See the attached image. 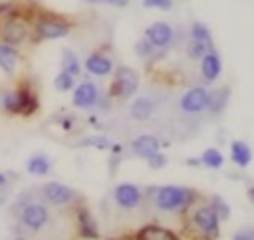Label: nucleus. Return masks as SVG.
<instances>
[{"label":"nucleus","instance_id":"obj_14","mask_svg":"<svg viewBox=\"0 0 254 240\" xmlns=\"http://www.w3.org/2000/svg\"><path fill=\"white\" fill-rule=\"evenodd\" d=\"M83 67H85V71H87L89 75H95V77H105V75H109V73L115 69L113 60H111L109 56L101 54V52L89 54V56L85 58Z\"/></svg>","mask_w":254,"mask_h":240},{"label":"nucleus","instance_id":"obj_39","mask_svg":"<svg viewBox=\"0 0 254 240\" xmlns=\"http://www.w3.org/2000/svg\"><path fill=\"white\" fill-rule=\"evenodd\" d=\"M248 198H250V202L254 204V182L248 186Z\"/></svg>","mask_w":254,"mask_h":240},{"label":"nucleus","instance_id":"obj_15","mask_svg":"<svg viewBox=\"0 0 254 240\" xmlns=\"http://www.w3.org/2000/svg\"><path fill=\"white\" fill-rule=\"evenodd\" d=\"M222 73V60L214 50H210L202 60H200V77L204 83H214Z\"/></svg>","mask_w":254,"mask_h":240},{"label":"nucleus","instance_id":"obj_42","mask_svg":"<svg viewBox=\"0 0 254 240\" xmlns=\"http://www.w3.org/2000/svg\"><path fill=\"white\" fill-rule=\"evenodd\" d=\"M14 240H26V238H24V236H16Z\"/></svg>","mask_w":254,"mask_h":240},{"label":"nucleus","instance_id":"obj_33","mask_svg":"<svg viewBox=\"0 0 254 240\" xmlns=\"http://www.w3.org/2000/svg\"><path fill=\"white\" fill-rule=\"evenodd\" d=\"M141 4H143V8H147V10H161V12H167V10L173 8L175 0H143Z\"/></svg>","mask_w":254,"mask_h":240},{"label":"nucleus","instance_id":"obj_29","mask_svg":"<svg viewBox=\"0 0 254 240\" xmlns=\"http://www.w3.org/2000/svg\"><path fill=\"white\" fill-rule=\"evenodd\" d=\"M208 204L214 208V212L218 214L220 222H224V220L230 218V204H228L220 194H212V196L208 198Z\"/></svg>","mask_w":254,"mask_h":240},{"label":"nucleus","instance_id":"obj_41","mask_svg":"<svg viewBox=\"0 0 254 240\" xmlns=\"http://www.w3.org/2000/svg\"><path fill=\"white\" fill-rule=\"evenodd\" d=\"M83 2H87V4H99V0H83Z\"/></svg>","mask_w":254,"mask_h":240},{"label":"nucleus","instance_id":"obj_22","mask_svg":"<svg viewBox=\"0 0 254 240\" xmlns=\"http://www.w3.org/2000/svg\"><path fill=\"white\" fill-rule=\"evenodd\" d=\"M26 171H28L30 175L44 177V175H48V173L52 171V161H50V157H46L44 153H38V155H34V157L28 159Z\"/></svg>","mask_w":254,"mask_h":240},{"label":"nucleus","instance_id":"obj_19","mask_svg":"<svg viewBox=\"0 0 254 240\" xmlns=\"http://www.w3.org/2000/svg\"><path fill=\"white\" fill-rule=\"evenodd\" d=\"M230 161L238 169H246L252 163V147L242 139H232L230 141Z\"/></svg>","mask_w":254,"mask_h":240},{"label":"nucleus","instance_id":"obj_1","mask_svg":"<svg viewBox=\"0 0 254 240\" xmlns=\"http://www.w3.org/2000/svg\"><path fill=\"white\" fill-rule=\"evenodd\" d=\"M145 198L153 204L155 210L167 214H187L189 208L198 200L194 188L181 186V184H163V186H149Z\"/></svg>","mask_w":254,"mask_h":240},{"label":"nucleus","instance_id":"obj_2","mask_svg":"<svg viewBox=\"0 0 254 240\" xmlns=\"http://www.w3.org/2000/svg\"><path fill=\"white\" fill-rule=\"evenodd\" d=\"M189 228L192 230V234L200 240H216L220 234V218L214 212V208L206 202L200 204H192L189 208Z\"/></svg>","mask_w":254,"mask_h":240},{"label":"nucleus","instance_id":"obj_23","mask_svg":"<svg viewBox=\"0 0 254 240\" xmlns=\"http://www.w3.org/2000/svg\"><path fill=\"white\" fill-rule=\"evenodd\" d=\"M0 109L8 115H20V101L16 89H2L0 91Z\"/></svg>","mask_w":254,"mask_h":240},{"label":"nucleus","instance_id":"obj_36","mask_svg":"<svg viewBox=\"0 0 254 240\" xmlns=\"http://www.w3.org/2000/svg\"><path fill=\"white\" fill-rule=\"evenodd\" d=\"M56 121L60 123V127H62L64 131H71V127H73V117H71L69 113H65L64 117H58Z\"/></svg>","mask_w":254,"mask_h":240},{"label":"nucleus","instance_id":"obj_3","mask_svg":"<svg viewBox=\"0 0 254 240\" xmlns=\"http://www.w3.org/2000/svg\"><path fill=\"white\" fill-rule=\"evenodd\" d=\"M69 32H71V22L56 14H40L32 26V36L36 42L62 40Z\"/></svg>","mask_w":254,"mask_h":240},{"label":"nucleus","instance_id":"obj_8","mask_svg":"<svg viewBox=\"0 0 254 240\" xmlns=\"http://www.w3.org/2000/svg\"><path fill=\"white\" fill-rule=\"evenodd\" d=\"M206 101H208V89L204 85H194L181 95L179 107L187 115H196L206 111Z\"/></svg>","mask_w":254,"mask_h":240},{"label":"nucleus","instance_id":"obj_35","mask_svg":"<svg viewBox=\"0 0 254 240\" xmlns=\"http://www.w3.org/2000/svg\"><path fill=\"white\" fill-rule=\"evenodd\" d=\"M232 240H254V226L250 224V226H244V228L236 230Z\"/></svg>","mask_w":254,"mask_h":240},{"label":"nucleus","instance_id":"obj_5","mask_svg":"<svg viewBox=\"0 0 254 240\" xmlns=\"http://www.w3.org/2000/svg\"><path fill=\"white\" fill-rule=\"evenodd\" d=\"M32 36V26L28 22V18L24 14L14 16L12 20H8L2 28H0V38L4 44H10L14 48L22 46L28 38Z\"/></svg>","mask_w":254,"mask_h":240},{"label":"nucleus","instance_id":"obj_9","mask_svg":"<svg viewBox=\"0 0 254 240\" xmlns=\"http://www.w3.org/2000/svg\"><path fill=\"white\" fill-rule=\"evenodd\" d=\"M101 91L93 81H81L73 87V95H71V103L77 109H91L97 107L101 103Z\"/></svg>","mask_w":254,"mask_h":240},{"label":"nucleus","instance_id":"obj_13","mask_svg":"<svg viewBox=\"0 0 254 240\" xmlns=\"http://www.w3.org/2000/svg\"><path fill=\"white\" fill-rule=\"evenodd\" d=\"M16 93H18V101H20V117L34 115L40 107V99H38V93H36L34 85H30L28 81H22L16 87Z\"/></svg>","mask_w":254,"mask_h":240},{"label":"nucleus","instance_id":"obj_38","mask_svg":"<svg viewBox=\"0 0 254 240\" xmlns=\"http://www.w3.org/2000/svg\"><path fill=\"white\" fill-rule=\"evenodd\" d=\"M187 165H189V167H202L200 157H189V159H187Z\"/></svg>","mask_w":254,"mask_h":240},{"label":"nucleus","instance_id":"obj_24","mask_svg":"<svg viewBox=\"0 0 254 240\" xmlns=\"http://www.w3.org/2000/svg\"><path fill=\"white\" fill-rule=\"evenodd\" d=\"M200 163H202V167L216 171V169H222V165H224V155H222L216 147H208V149L202 151Z\"/></svg>","mask_w":254,"mask_h":240},{"label":"nucleus","instance_id":"obj_10","mask_svg":"<svg viewBox=\"0 0 254 240\" xmlns=\"http://www.w3.org/2000/svg\"><path fill=\"white\" fill-rule=\"evenodd\" d=\"M145 38H147L159 52H163V50H167V48H171V46L175 44L177 32H175V28H173L169 22H153V24L145 30Z\"/></svg>","mask_w":254,"mask_h":240},{"label":"nucleus","instance_id":"obj_34","mask_svg":"<svg viewBox=\"0 0 254 240\" xmlns=\"http://www.w3.org/2000/svg\"><path fill=\"white\" fill-rule=\"evenodd\" d=\"M147 165H149V169H153V171H157V169H163L165 165H167V157L159 151V153H155L153 157H149L147 159Z\"/></svg>","mask_w":254,"mask_h":240},{"label":"nucleus","instance_id":"obj_11","mask_svg":"<svg viewBox=\"0 0 254 240\" xmlns=\"http://www.w3.org/2000/svg\"><path fill=\"white\" fill-rule=\"evenodd\" d=\"M145 198V192L137 186V184H131V182H121L113 188V202L123 208V210H131V208H137Z\"/></svg>","mask_w":254,"mask_h":240},{"label":"nucleus","instance_id":"obj_26","mask_svg":"<svg viewBox=\"0 0 254 240\" xmlns=\"http://www.w3.org/2000/svg\"><path fill=\"white\" fill-rule=\"evenodd\" d=\"M62 69L64 71H67L69 75H73V77H77L79 73H81V63H79V58L75 56V52H71V50H64L62 52Z\"/></svg>","mask_w":254,"mask_h":240},{"label":"nucleus","instance_id":"obj_21","mask_svg":"<svg viewBox=\"0 0 254 240\" xmlns=\"http://www.w3.org/2000/svg\"><path fill=\"white\" fill-rule=\"evenodd\" d=\"M153 111H155V101H153L151 97H137V99L131 103V107H129L131 119H133V121H139V123L149 121L151 115H153Z\"/></svg>","mask_w":254,"mask_h":240},{"label":"nucleus","instance_id":"obj_27","mask_svg":"<svg viewBox=\"0 0 254 240\" xmlns=\"http://www.w3.org/2000/svg\"><path fill=\"white\" fill-rule=\"evenodd\" d=\"M210 50H214V44H204V42H196V40H189V44H187V56L196 61H200Z\"/></svg>","mask_w":254,"mask_h":240},{"label":"nucleus","instance_id":"obj_31","mask_svg":"<svg viewBox=\"0 0 254 240\" xmlns=\"http://www.w3.org/2000/svg\"><path fill=\"white\" fill-rule=\"evenodd\" d=\"M54 87H56L58 91H69V89L75 87V77L62 69V71L54 77Z\"/></svg>","mask_w":254,"mask_h":240},{"label":"nucleus","instance_id":"obj_17","mask_svg":"<svg viewBox=\"0 0 254 240\" xmlns=\"http://www.w3.org/2000/svg\"><path fill=\"white\" fill-rule=\"evenodd\" d=\"M230 101V87L228 85H218L214 89H208V101H206V111L210 115H220Z\"/></svg>","mask_w":254,"mask_h":240},{"label":"nucleus","instance_id":"obj_28","mask_svg":"<svg viewBox=\"0 0 254 240\" xmlns=\"http://www.w3.org/2000/svg\"><path fill=\"white\" fill-rule=\"evenodd\" d=\"M77 147H89V149H105V151H109L113 147V141L109 137H105V135H89V137H83L77 143Z\"/></svg>","mask_w":254,"mask_h":240},{"label":"nucleus","instance_id":"obj_30","mask_svg":"<svg viewBox=\"0 0 254 240\" xmlns=\"http://www.w3.org/2000/svg\"><path fill=\"white\" fill-rule=\"evenodd\" d=\"M157 52H159V50H157L145 36L135 42V54H137V58H141V60H149V58H153Z\"/></svg>","mask_w":254,"mask_h":240},{"label":"nucleus","instance_id":"obj_37","mask_svg":"<svg viewBox=\"0 0 254 240\" xmlns=\"http://www.w3.org/2000/svg\"><path fill=\"white\" fill-rule=\"evenodd\" d=\"M99 4H111V6H117V8H123L129 4V0H99Z\"/></svg>","mask_w":254,"mask_h":240},{"label":"nucleus","instance_id":"obj_40","mask_svg":"<svg viewBox=\"0 0 254 240\" xmlns=\"http://www.w3.org/2000/svg\"><path fill=\"white\" fill-rule=\"evenodd\" d=\"M8 184V179H6V175L4 173H0V188H4Z\"/></svg>","mask_w":254,"mask_h":240},{"label":"nucleus","instance_id":"obj_6","mask_svg":"<svg viewBox=\"0 0 254 240\" xmlns=\"http://www.w3.org/2000/svg\"><path fill=\"white\" fill-rule=\"evenodd\" d=\"M48 220H50V212H48V206L44 202H36V200H24L22 202V206H20L22 226L36 232V230L44 228Z\"/></svg>","mask_w":254,"mask_h":240},{"label":"nucleus","instance_id":"obj_12","mask_svg":"<svg viewBox=\"0 0 254 240\" xmlns=\"http://www.w3.org/2000/svg\"><path fill=\"white\" fill-rule=\"evenodd\" d=\"M75 226H77V234L83 240H97L99 238V228H97V220L91 214V210L87 206H77L75 208Z\"/></svg>","mask_w":254,"mask_h":240},{"label":"nucleus","instance_id":"obj_32","mask_svg":"<svg viewBox=\"0 0 254 240\" xmlns=\"http://www.w3.org/2000/svg\"><path fill=\"white\" fill-rule=\"evenodd\" d=\"M18 14H22L20 8H18V4H14V2H0V28L8 20H12L14 16H18Z\"/></svg>","mask_w":254,"mask_h":240},{"label":"nucleus","instance_id":"obj_20","mask_svg":"<svg viewBox=\"0 0 254 240\" xmlns=\"http://www.w3.org/2000/svg\"><path fill=\"white\" fill-rule=\"evenodd\" d=\"M18 61H20V52L10 44L0 42V69L6 75H14L18 69Z\"/></svg>","mask_w":254,"mask_h":240},{"label":"nucleus","instance_id":"obj_25","mask_svg":"<svg viewBox=\"0 0 254 240\" xmlns=\"http://www.w3.org/2000/svg\"><path fill=\"white\" fill-rule=\"evenodd\" d=\"M189 40H196V42H204V44H214L212 42V32L204 22H192L189 28Z\"/></svg>","mask_w":254,"mask_h":240},{"label":"nucleus","instance_id":"obj_7","mask_svg":"<svg viewBox=\"0 0 254 240\" xmlns=\"http://www.w3.org/2000/svg\"><path fill=\"white\" fill-rule=\"evenodd\" d=\"M40 192H42V198L54 206H67V204H73L79 200V194L73 188H69L62 182H56V180L46 182Z\"/></svg>","mask_w":254,"mask_h":240},{"label":"nucleus","instance_id":"obj_16","mask_svg":"<svg viewBox=\"0 0 254 240\" xmlns=\"http://www.w3.org/2000/svg\"><path fill=\"white\" fill-rule=\"evenodd\" d=\"M131 151H133V155H137V157L147 161L149 157H153L155 153L161 151V141L155 135L143 133V135H139V137H135L131 141Z\"/></svg>","mask_w":254,"mask_h":240},{"label":"nucleus","instance_id":"obj_18","mask_svg":"<svg viewBox=\"0 0 254 240\" xmlns=\"http://www.w3.org/2000/svg\"><path fill=\"white\" fill-rule=\"evenodd\" d=\"M135 240H181L171 228L161 224H145L135 232Z\"/></svg>","mask_w":254,"mask_h":240},{"label":"nucleus","instance_id":"obj_4","mask_svg":"<svg viewBox=\"0 0 254 240\" xmlns=\"http://www.w3.org/2000/svg\"><path fill=\"white\" fill-rule=\"evenodd\" d=\"M139 89V75L133 67L119 65L113 69V79L109 85V97L113 99H129Z\"/></svg>","mask_w":254,"mask_h":240}]
</instances>
